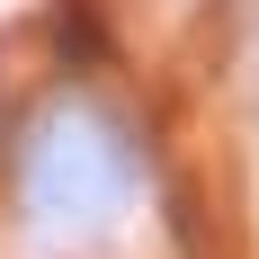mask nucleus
<instances>
[{
  "label": "nucleus",
  "instance_id": "nucleus-1",
  "mask_svg": "<svg viewBox=\"0 0 259 259\" xmlns=\"http://www.w3.org/2000/svg\"><path fill=\"white\" fill-rule=\"evenodd\" d=\"M134 197H143V143H134V125L116 116V107L54 99L45 116H27V143H18L27 233H45V241H99Z\"/></svg>",
  "mask_w": 259,
  "mask_h": 259
}]
</instances>
